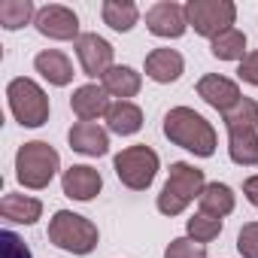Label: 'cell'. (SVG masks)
<instances>
[{"label":"cell","instance_id":"obj_1","mask_svg":"<svg viewBox=\"0 0 258 258\" xmlns=\"http://www.w3.org/2000/svg\"><path fill=\"white\" fill-rule=\"evenodd\" d=\"M164 137L173 146H179V149H185L198 158L216 155V146H219L216 127L201 112H195L191 106H173L164 115Z\"/></svg>","mask_w":258,"mask_h":258},{"label":"cell","instance_id":"obj_2","mask_svg":"<svg viewBox=\"0 0 258 258\" xmlns=\"http://www.w3.org/2000/svg\"><path fill=\"white\" fill-rule=\"evenodd\" d=\"M58 170H61V155L46 140H31V143L19 146V152H16V179L25 188H31V191L49 188V182L55 179Z\"/></svg>","mask_w":258,"mask_h":258},{"label":"cell","instance_id":"obj_3","mask_svg":"<svg viewBox=\"0 0 258 258\" xmlns=\"http://www.w3.org/2000/svg\"><path fill=\"white\" fill-rule=\"evenodd\" d=\"M207 188V179H204V170L188 164V161H173L170 164V173H167V182L158 195V213L164 216H179L188 210V204L195 198H201V191Z\"/></svg>","mask_w":258,"mask_h":258},{"label":"cell","instance_id":"obj_4","mask_svg":"<svg viewBox=\"0 0 258 258\" xmlns=\"http://www.w3.org/2000/svg\"><path fill=\"white\" fill-rule=\"evenodd\" d=\"M97 225L79 213H70V210H58L52 219H49V243H55L58 249L64 252H73V255H88L97 249Z\"/></svg>","mask_w":258,"mask_h":258},{"label":"cell","instance_id":"obj_5","mask_svg":"<svg viewBox=\"0 0 258 258\" xmlns=\"http://www.w3.org/2000/svg\"><path fill=\"white\" fill-rule=\"evenodd\" d=\"M112 167H115V176L121 179L124 188L131 191H146L155 176H158V167H161V158L152 146L140 143V146H127L121 149L115 158H112Z\"/></svg>","mask_w":258,"mask_h":258},{"label":"cell","instance_id":"obj_6","mask_svg":"<svg viewBox=\"0 0 258 258\" xmlns=\"http://www.w3.org/2000/svg\"><path fill=\"white\" fill-rule=\"evenodd\" d=\"M7 100H10V112L16 115V121L22 127H40L49 121V112H52L49 97L34 79H28V76L13 79L7 85Z\"/></svg>","mask_w":258,"mask_h":258},{"label":"cell","instance_id":"obj_7","mask_svg":"<svg viewBox=\"0 0 258 258\" xmlns=\"http://www.w3.org/2000/svg\"><path fill=\"white\" fill-rule=\"evenodd\" d=\"M185 19H188V28H195V34L207 37L210 43L231 31L234 22H237V7L231 0H188L185 4Z\"/></svg>","mask_w":258,"mask_h":258},{"label":"cell","instance_id":"obj_8","mask_svg":"<svg viewBox=\"0 0 258 258\" xmlns=\"http://www.w3.org/2000/svg\"><path fill=\"white\" fill-rule=\"evenodd\" d=\"M34 28L49 37V40H58V43H67V40H79V16L64 7V4H46L37 10V19H34Z\"/></svg>","mask_w":258,"mask_h":258},{"label":"cell","instance_id":"obj_9","mask_svg":"<svg viewBox=\"0 0 258 258\" xmlns=\"http://www.w3.org/2000/svg\"><path fill=\"white\" fill-rule=\"evenodd\" d=\"M146 28L149 34L161 37V40H179L188 31V19H185V7L173 4V0H158L146 10Z\"/></svg>","mask_w":258,"mask_h":258},{"label":"cell","instance_id":"obj_10","mask_svg":"<svg viewBox=\"0 0 258 258\" xmlns=\"http://www.w3.org/2000/svg\"><path fill=\"white\" fill-rule=\"evenodd\" d=\"M73 49H76L79 64H82V73L91 76V79H103V73H106L109 67H115V64H112L115 49H112L109 40H103L100 34H82V37L73 43Z\"/></svg>","mask_w":258,"mask_h":258},{"label":"cell","instance_id":"obj_11","mask_svg":"<svg viewBox=\"0 0 258 258\" xmlns=\"http://www.w3.org/2000/svg\"><path fill=\"white\" fill-rule=\"evenodd\" d=\"M198 97H204L207 106H213L216 112H228L231 106H237V100L243 97L240 94V85L228 76H219V73H207L198 79Z\"/></svg>","mask_w":258,"mask_h":258},{"label":"cell","instance_id":"obj_12","mask_svg":"<svg viewBox=\"0 0 258 258\" xmlns=\"http://www.w3.org/2000/svg\"><path fill=\"white\" fill-rule=\"evenodd\" d=\"M109 94L103 85L97 82H88V85H79L70 97V109L79 121H97V118H106L109 112Z\"/></svg>","mask_w":258,"mask_h":258},{"label":"cell","instance_id":"obj_13","mask_svg":"<svg viewBox=\"0 0 258 258\" xmlns=\"http://www.w3.org/2000/svg\"><path fill=\"white\" fill-rule=\"evenodd\" d=\"M61 188L73 201H94L103 188V176L88 164H73L61 173Z\"/></svg>","mask_w":258,"mask_h":258},{"label":"cell","instance_id":"obj_14","mask_svg":"<svg viewBox=\"0 0 258 258\" xmlns=\"http://www.w3.org/2000/svg\"><path fill=\"white\" fill-rule=\"evenodd\" d=\"M67 140L73 152L88 155V158H100L109 152V131H103L97 121H76L67 131Z\"/></svg>","mask_w":258,"mask_h":258},{"label":"cell","instance_id":"obj_15","mask_svg":"<svg viewBox=\"0 0 258 258\" xmlns=\"http://www.w3.org/2000/svg\"><path fill=\"white\" fill-rule=\"evenodd\" d=\"M185 73V58L176 49H152L146 55V76L158 85H170Z\"/></svg>","mask_w":258,"mask_h":258},{"label":"cell","instance_id":"obj_16","mask_svg":"<svg viewBox=\"0 0 258 258\" xmlns=\"http://www.w3.org/2000/svg\"><path fill=\"white\" fill-rule=\"evenodd\" d=\"M34 67H37V73H40L49 85H55V88L70 85L73 76H76L70 58H67L64 52H58V49H43V52L34 58Z\"/></svg>","mask_w":258,"mask_h":258},{"label":"cell","instance_id":"obj_17","mask_svg":"<svg viewBox=\"0 0 258 258\" xmlns=\"http://www.w3.org/2000/svg\"><path fill=\"white\" fill-rule=\"evenodd\" d=\"M100 85L106 88L109 97L131 100V97L140 94V88H143V76H140L134 67H127V64H115V67H109V70L103 73Z\"/></svg>","mask_w":258,"mask_h":258},{"label":"cell","instance_id":"obj_18","mask_svg":"<svg viewBox=\"0 0 258 258\" xmlns=\"http://www.w3.org/2000/svg\"><path fill=\"white\" fill-rule=\"evenodd\" d=\"M0 216L7 222H16V225H37L43 216V204L31 195L10 191V195L0 198Z\"/></svg>","mask_w":258,"mask_h":258},{"label":"cell","instance_id":"obj_19","mask_svg":"<svg viewBox=\"0 0 258 258\" xmlns=\"http://www.w3.org/2000/svg\"><path fill=\"white\" fill-rule=\"evenodd\" d=\"M143 127V109L134 100H115L106 112V131L118 137H131Z\"/></svg>","mask_w":258,"mask_h":258},{"label":"cell","instance_id":"obj_20","mask_svg":"<svg viewBox=\"0 0 258 258\" xmlns=\"http://www.w3.org/2000/svg\"><path fill=\"white\" fill-rule=\"evenodd\" d=\"M198 207H201V213H207V216H213V219H225V216L234 213L237 195H234V188L225 185V182H207V188H204L201 198H198Z\"/></svg>","mask_w":258,"mask_h":258},{"label":"cell","instance_id":"obj_21","mask_svg":"<svg viewBox=\"0 0 258 258\" xmlns=\"http://www.w3.org/2000/svg\"><path fill=\"white\" fill-rule=\"evenodd\" d=\"M100 16H103V25H109L118 34L134 31V25L140 22V10H137V4H131V0H103Z\"/></svg>","mask_w":258,"mask_h":258},{"label":"cell","instance_id":"obj_22","mask_svg":"<svg viewBox=\"0 0 258 258\" xmlns=\"http://www.w3.org/2000/svg\"><path fill=\"white\" fill-rule=\"evenodd\" d=\"M228 155L240 167H258V131L228 134Z\"/></svg>","mask_w":258,"mask_h":258},{"label":"cell","instance_id":"obj_23","mask_svg":"<svg viewBox=\"0 0 258 258\" xmlns=\"http://www.w3.org/2000/svg\"><path fill=\"white\" fill-rule=\"evenodd\" d=\"M222 121L228 127V134H234V131H258V103L243 94L237 100V106H231L222 115Z\"/></svg>","mask_w":258,"mask_h":258},{"label":"cell","instance_id":"obj_24","mask_svg":"<svg viewBox=\"0 0 258 258\" xmlns=\"http://www.w3.org/2000/svg\"><path fill=\"white\" fill-rule=\"evenodd\" d=\"M210 52H213V58H219V61H243V58L249 55V49H246V34H243L240 28H231V31L219 34V37L210 43Z\"/></svg>","mask_w":258,"mask_h":258},{"label":"cell","instance_id":"obj_25","mask_svg":"<svg viewBox=\"0 0 258 258\" xmlns=\"http://www.w3.org/2000/svg\"><path fill=\"white\" fill-rule=\"evenodd\" d=\"M37 19V7L31 0H4L0 4V25L7 31H19Z\"/></svg>","mask_w":258,"mask_h":258},{"label":"cell","instance_id":"obj_26","mask_svg":"<svg viewBox=\"0 0 258 258\" xmlns=\"http://www.w3.org/2000/svg\"><path fill=\"white\" fill-rule=\"evenodd\" d=\"M222 228H225V219H213V216H207V213H195V216L185 222L188 237L198 240V243H213V240L222 234Z\"/></svg>","mask_w":258,"mask_h":258},{"label":"cell","instance_id":"obj_27","mask_svg":"<svg viewBox=\"0 0 258 258\" xmlns=\"http://www.w3.org/2000/svg\"><path fill=\"white\" fill-rule=\"evenodd\" d=\"M164 258H207V246L191 237H176L167 243Z\"/></svg>","mask_w":258,"mask_h":258},{"label":"cell","instance_id":"obj_28","mask_svg":"<svg viewBox=\"0 0 258 258\" xmlns=\"http://www.w3.org/2000/svg\"><path fill=\"white\" fill-rule=\"evenodd\" d=\"M0 258H31V249L16 231H0Z\"/></svg>","mask_w":258,"mask_h":258},{"label":"cell","instance_id":"obj_29","mask_svg":"<svg viewBox=\"0 0 258 258\" xmlns=\"http://www.w3.org/2000/svg\"><path fill=\"white\" fill-rule=\"evenodd\" d=\"M237 252L243 258H258V222H246L237 234Z\"/></svg>","mask_w":258,"mask_h":258},{"label":"cell","instance_id":"obj_30","mask_svg":"<svg viewBox=\"0 0 258 258\" xmlns=\"http://www.w3.org/2000/svg\"><path fill=\"white\" fill-rule=\"evenodd\" d=\"M237 76H240L243 82H249V85H258V49H255V52H249V55L240 61Z\"/></svg>","mask_w":258,"mask_h":258},{"label":"cell","instance_id":"obj_31","mask_svg":"<svg viewBox=\"0 0 258 258\" xmlns=\"http://www.w3.org/2000/svg\"><path fill=\"white\" fill-rule=\"evenodd\" d=\"M243 195H246V201H249L252 207H258V173L243 182Z\"/></svg>","mask_w":258,"mask_h":258}]
</instances>
